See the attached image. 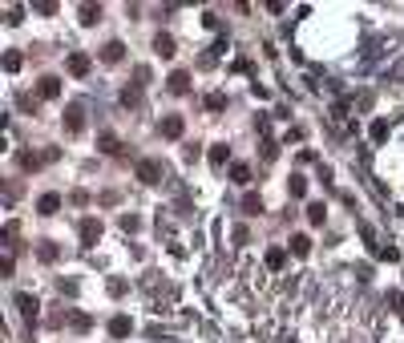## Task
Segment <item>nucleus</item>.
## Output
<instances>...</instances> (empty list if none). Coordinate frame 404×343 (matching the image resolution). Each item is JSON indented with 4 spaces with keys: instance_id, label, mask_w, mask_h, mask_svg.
Returning a JSON list of instances; mask_svg holds the SVG:
<instances>
[{
    "instance_id": "nucleus-12",
    "label": "nucleus",
    "mask_w": 404,
    "mask_h": 343,
    "mask_svg": "<svg viewBox=\"0 0 404 343\" xmlns=\"http://www.w3.org/2000/svg\"><path fill=\"white\" fill-rule=\"evenodd\" d=\"M283 259H287V254H283L279 246H275V250H267V267H271V271H279V267H283Z\"/></svg>"
},
{
    "instance_id": "nucleus-14",
    "label": "nucleus",
    "mask_w": 404,
    "mask_h": 343,
    "mask_svg": "<svg viewBox=\"0 0 404 343\" xmlns=\"http://www.w3.org/2000/svg\"><path fill=\"white\" fill-rule=\"evenodd\" d=\"M227 158H231V154H227V146H210V162H219V166H223Z\"/></svg>"
},
{
    "instance_id": "nucleus-10",
    "label": "nucleus",
    "mask_w": 404,
    "mask_h": 343,
    "mask_svg": "<svg viewBox=\"0 0 404 343\" xmlns=\"http://www.w3.org/2000/svg\"><path fill=\"white\" fill-rule=\"evenodd\" d=\"M154 49H158L162 57H170V53H174V41L166 37V33H162V37H154Z\"/></svg>"
},
{
    "instance_id": "nucleus-18",
    "label": "nucleus",
    "mask_w": 404,
    "mask_h": 343,
    "mask_svg": "<svg viewBox=\"0 0 404 343\" xmlns=\"http://www.w3.org/2000/svg\"><path fill=\"white\" fill-rule=\"evenodd\" d=\"M372 137L384 141V137H388V121H376V125H372Z\"/></svg>"
},
{
    "instance_id": "nucleus-20",
    "label": "nucleus",
    "mask_w": 404,
    "mask_h": 343,
    "mask_svg": "<svg viewBox=\"0 0 404 343\" xmlns=\"http://www.w3.org/2000/svg\"><path fill=\"white\" fill-rule=\"evenodd\" d=\"M243 206H247V214H255V210H259V206H263V202H259V198H255V194H247V198H243Z\"/></svg>"
},
{
    "instance_id": "nucleus-15",
    "label": "nucleus",
    "mask_w": 404,
    "mask_h": 343,
    "mask_svg": "<svg viewBox=\"0 0 404 343\" xmlns=\"http://www.w3.org/2000/svg\"><path fill=\"white\" fill-rule=\"evenodd\" d=\"M324 214H328V210H324L319 202H311V206H307V218H311V222H324Z\"/></svg>"
},
{
    "instance_id": "nucleus-17",
    "label": "nucleus",
    "mask_w": 404,
    "mask_h": 343,
    "mask_svg": "<svg viewBox=\"0 0 404 343\" xmlns=\"http://www.w3.org/2000/svg\"><path fill=\"white\" fill-rule=\"evenodd\" d=\"M231 178H234V182H247V178H251V170L238 162V166H231Z\"/></svg>"
},
{
    "instance_id": "nucleus-9",
    "label": "nucleus",
    "mask_w": 404,
    "mask_h": 343,
    "mask_svg": "<svg viewBox=\"0 0 404 343\" xmlns=\"http://www.w3.org/2000/svg\"><path fill=\"white\" fill-rule=\"evenodd\" d=\"M291 250H295V254H307V250H311V238H307V234H295V238H291Z\"/></svg>"
},
{
    "instance_id": "nucleus-11",
    "label": "nucleus",
    "mask_w": 404,
    "mask_h": 343,
    "mask_svg": "<svg viewBox=\"0 0 404 343\" xmlns=\"http://www.w3.org/2000/svg\"><path fill=\"white\" fill-rule=\"evenodd\" d=\"M65 121H69V129H81V105H69V109H65Z\"/></svg>"
},
{
    "instance_id": "nucleus-5",
    "label": "nucleus",
    "mask_w": 404,
    "mask_h": 343,
    "mask_svg": "<svg viewBox=\"0 0 404 343\" xmlns=\"http://www.w3.org/2000/svg\"><path fill=\"white\" fill-rule=\"evenodd\" d=\"M97 234H101V222H93V218H85V222H81V242H93Z\"/></svg>"
},
{
    "instance_id": "nucleus-2",
    "label": "nucleus",
    "mask_w": 404,
    "mask_h": 343,
    "mask_svg": "<svg viewBox=\"0 0 404 343\" xmlns=\"http://www.w3.org/2000/svg\"><path fill=\"white\" fill-rule=\"evenodd\" d=\"M129 331H133V323H129V319H125V315H117L114 323H110V335H114V339H125V335H129Z\"/></svg>"
},
{
    "instance_id": "nucleus-8",
    "label": "nucleus",
    "mask_w": 404,
    "mask_h": 343,
    "mask_svg": "<svg viewBox=\"0 0 404 343\" xmlns=\"http://www.w3.org/2000/svg\"><path fill=\"white\" fill-rule=\"evenodd\" d=\"M186 85H190V73H186V69H178V73L170 77V89H174V93H182Z\"/></svg>"
},
{
    "instance_id": "nucleus-16",
    "label": "nucleus",
    "mask_w": 404,
    "mask_h": 343,
    "mask_svg": "<svg viewBox=\"0 0 404 343\" xmlns=\"http://www.w3.org/2000/svg\"><path fill=\"white\" fill-rule=\"evenodd\" d=\"M121 53H125V49L114 41V45H105V53H101V57H105V61H121Z\"/></svg>"
},
{
    "instance_id": "nucleus-13",
    "label": "nucleus",
    "mask_w": 404,
    "mask_h": 343,
    "mask_svg": "<svg viewBox=\"0 0 404 343\" xmlns=\"http://www.w3.org/2000/svg\"><path fill=\"white\" fill-rule=\"evenodd\" d=\"M16 303H20V311H24L29 319H37V299H29V295H20Z\"/></svg>"
},
{
    "instance_id": "nucleus-7",
    "label": "nucleus",
    "mask_w": 404,
    "mask_h": 343,
    "mask_svg": "<svg viewBox=\"0 0 404 343\" xmlns=\"http://www.w3.org/2000/svg\"><path fill=\"white\" fill-rule=\"evenodd\" d=\"M57 89H61L57 77H41V97H57Z\"/></svg>"
},
{
    "instance_id": "nucleus-3",
    "label": "nucleus",
    "mask_w": 404,
    "mask_h": 343,
    "mask_svg": "<svg viewBox=\"0 0 404 343\" xmlns=\"http://www.w3.org/2000/svg\"><path fill=\"white\" fill-rule=\"evenodd\" d=\"M37 210H41V214H57L61 210V194H45V198L37 202Z\"/></svg>"
},
{
    "instance_id": "nucleus-1",
    "label": "nucleus",
    "mask_w": 404,
    "mask_h": 343,
    "mask_svg": "<svg viewBox=\"0 0 404 343\" xmlns=\"http://www.w3.org/2000/svg\"><path fill=\"white\" fill-rule=\"evenodd\" d=\"M69 73H73V77H85V73H89V57H85V53H73V57H69Z\"/></svg>"
},
{
    "instance_id": "nucleus-21",
    "label": "nucleus",
    "mask_w": 404,
    "mask_h": 343,
    "mask_svg": "<svg viewBox=\"0 0 404 343\" xmlns=\"http://www.w3.org/2000/svg\"><path fill=\"white\" fill-rule=\"evenodd\" d=\"M4 65L8 69H20V53H4Z\"/></svg>"
},
{
    "instance_id": "nucleus-4",
    "label": "nucleus",
    "mask_w": 404,
    "mask_h": 343,
    "mask_svg": "<svg viewBox=\"0 0 404 343\" xmlns=\"http://www.w3.org/2000/svg\"><path fill=\"white\" fill-rule=\"evenodd\" d=\"M138 178H142V182H158V178H162V170H158L154 162H138Z\"/></svg>"
},
{
    "instance_id": "nucleus-6",
    "label": "nucleus",
    "mask_w": 404,
    "mask_h": 343,
    "mask_svg": "<svg viewBox=\"0 0 404 343\" xmlns=\"http://www.w3.org/2000/svg\"><path fill=\"white\" fill-rule=\"evenodd\" d=\"M162 133L166 137H182V117H166L162 121Z\"/></svg>"
},
{
    "instance_id": "nucleus-19",
    "label": "nucleus",
    "mask_w": 404,
    "mask_h": 343,
    "mask_svg": "<svg viewBox=\"0 0 404 343\" xmlns=\"http://www.w3.org/2000/svg\"><path fill=\"white\" fill-rule=\"evenodd\" d=\"M81 20H85V24H93V20H97V8H93V4H85V8H81Z\"/></svg>"
}]
</instances>
